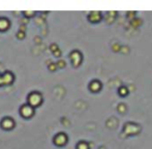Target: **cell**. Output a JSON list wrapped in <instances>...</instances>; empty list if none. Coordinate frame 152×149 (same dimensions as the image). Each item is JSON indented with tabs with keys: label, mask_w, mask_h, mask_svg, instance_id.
Returning <instances> with one entry per match:
<instances>
[{
	"label": "cell",
	"mask_w": 152,
	"mask_h": 149,
	"mask_svg": "<svg viewBox=\"0 0 152 149\" xmlns=\"http://www.w3.org/2000/svg\"><path fill=\"white\" fill-rule=\"evenodd\" d=\"M29 102H30L32 106H36L42 102V96L38 93H32L30 96H29Z\"/></svg>",
	"instance_id": "obj_1"
},
{
	"label": "cell",
	"mask_w": 152,
	"mask_h": 149,
	"mask_svg": "<svg viewBox=\"0 0 152 149\" xmlns=\"http://www.w3.org/2000/svg\"><path fill=\"white\" fill-rule=\"evenodd\" d=\"M21 113L24 117H30L32 114H33V110H32L31 107L29 106H24V107L21 109Z\"/></svg>",
	"instance_id": "obj_2"
},
{
	"label": "cell",
	"mask_w": 152,
	"mask_h": 149,
	"mask_svg": "<svg viewBox=\"0 0 152 149\" xmlns=\"http://www.w3.org/2000/svg\"><path fill=\"white\" fill-rule=\"evenodd\" d=\"M1 124H2V127H3V129H12V127L14 126V121H12L10 118H5L2 120Z\"/></svg>",
	"instance_id": "obj_3"
},
{
	"label": "cell",
	"mask_w": 152,
	"mask_h": 149,
	"mask_svg": "<svg viewBox=\"0 0 152 149\" xmlns=\"http://www.w3.org/2000/svg\"><path fill=\"white\" fill-rule=\"evenodd\" d=\"M0 25H3L4 29L7 28L8 27V21L5 20V19H1V20H0Z\"/></svg>",
	"instance_id": "obj_4"
}]
</instances>
